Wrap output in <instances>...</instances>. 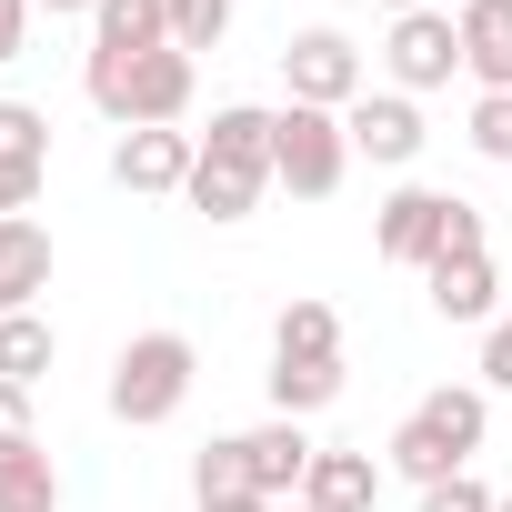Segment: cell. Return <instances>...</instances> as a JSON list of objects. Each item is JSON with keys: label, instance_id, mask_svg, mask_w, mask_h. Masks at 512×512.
<instances>
[{"label": "cell", "instance_id": "cell-1", "mask_svg": "<svg viewBox=\"0 0 512 512\" xmlns=\"http://www.w3.org/2000/svg\"><path fill=\"white\" fill-rule=\"evenodd\" d=\"M272 191V111H251V101H221L211 131H201V161H191V211L211 221H251Z\"/></svg>", "mask_w": 512, "mask_h": 512}, {"label": "cell", "instance_id": "cell-2", "mask_svg": "<svg viewBox=\"0 0 512 512\" xmlns=\"http://www.w3.org/2000/svg\"><path fill=\"white\" fill-rule=\"evenodd\" d=\"M482 432H492V402L472 392V382H442V392H422L412 412H402V432H392V472L402 482H452V472H472V452H482Z\"/></svg>", "mask_w": 512, "mask_h": 512}, {"label": "cell", "instance_id": "cell-3", "mask_svg": "<svg viewBox=\"0 0 512 512\" xmlns=\"http://www.w3.org/2000/svg\"><path fill=\"white\" fill-rule=\"evenodd\" d=\"M191 81H201V61H191V51L81 61V91H91V111H101V121H121V131H181V111H191Z\"/></svg>", "mask_w": 512, "mask_h": 512}, {"label": "cell", "instance_id": "cell-4", "mask_svg": "<svg viewBox=\"0 0 512 512\" xmlns=\"http://www.w3.org/2000/svg\"><path fill=\"white\" fill-rule=\"evenodd\" d=\"M372 251L402 262V272H432L442 251H482V211L452 201V191H432V181H402L382 201V221H372Z\"/></svg>", "mask_w": 512, "mask_h": 512}, {"label": "cell", "instance_id": "cell-5", "mask_svg": "<svg viewBox=\"0 0 512 512\" xmlns=\"http://www.w3.org/2000/svg\"><path fill=\"white\" fill-rule=\"evenodd\" d=\"M191 382H201L191 332H131V342H121V362H111V422L151 432V422H171V412L191 402Z\"/></svg>", "mask_w": 512, "mask_h": 512}, {"label": "cell", "instance_id": "cell-6", "mask_svg": "<svg viewBox=\"0 0 512 512\" xmlns=\"http://www.w3.org/2000/svg\"><path fill=\"white\" fill-rule=\"evenodd\" d=\"M342 171H352V131H342V111L282 101V111H272V181H282L292 201H332Z\"/></svg>", "mask_w": 512, "mask_h": 512}, {"label": "cell", "instance_id": "cell-7", "mask_svg": "<svg viewBox=\"0 0 512 512\" xmlns=\"http://www.w3.org/2000/svg\"><path fill=\"white\" fill-rule=\"evenodd\" d=\"M282 81H292V101H312V111H352V101L372 91L352 31H332V21H312V31L282 41Z\"/></svg>", "mask_w": 512, "mask_h": 512}, {"label": "cell", "instance_id": "cell-8", "mask_svg": "<svg viewBox=\"0 0 512 512\" xmlns=\"http://www.w3.org/2000/svg\"><path fill=\"white\" fill-rule=\"evenodd\" d=\"M382 71H392V91H442L452 71H462V21L452 11H402L392 21V41H382Z\"/></svg>", "mask_w": 512, "mask_h": 512}, {"label": "cell", "instance_id": "cell-9", "mask_svg": "<svg viewBox=\"0 0 512 512\" xmlns=\"http://www.w3.org/2000/svg\"><path fill=\"white\" fill-rule=\"evenodd\" d=\"M342 131H352V161H382V171H412L422 141H432L412 91H362V101L342 111Z\"/></svg>", "mask_w": 512, "mask_h": 512}, {"label": "cell", "instance_id": "cell-10", "mask_svg": "<svg viewBox=\"0 0 512 512\" xmlns=\"http://www.w3.org/2000/svg\"><path fill=\"white\" fill-rule=\"evenodd\" d=\"M191 161H201L191 131H121L111 141V181L121 191H151V201L161 191H191Z\"/></svg>", "mask_w": 512, "mask_h": 512}, {"label": "cell", "instance_id": "cell-11", "mask_svg": "<svg viewBox=\"0 0 512 512\" xmlns=\"http://www.w3.org/2000/svg\"><path fill=\"white\" fill-rule=\"evenodd\" d=\"M51 171V121L31 101H0V211H31Z\"/></svg>", "mask_w": 512, "mask_h": 512}, {"label": "cell", "instance_id": "cell-12", "mask_svg": "<svg viewBox=\"0 0 512 512\" xmlns=\"http://www.w3.org/2000/svg\"><path fill=\"white\" fill-rule=\"evenodd\" d=\"M241 452H251V492H262V502H302V472H312V452H322V442H312L302 422H282V412H272L262 432H241Z\"/></svg>", "mask_w": 512, "mask_h": 512}, {"label": "cell", "instance_id": "cell-13", "mask_svg": "<svg viewBox=\"0 0 512 512\" xmlns=\"http://www.w3.org/2000/svg\"><path fill=\"white\" fill-rule=\"evenodd\" d=\"M41 292H51V231L31 211H11V221H0V322L31 312Z\"/></svg>", "mask_w": 512, "mask_h": 512}, {"label": "cell", "instance_id": "cell-14", "mask_svg": "<svg viewBox=\"0 0 512 512\" xmlns=\"http://www.w3.org/2000/svg\"><path fill=\"white\" fill-rule=\"evenodd\" d=\"M422 292H432V312H442V322H492L502 272H492V251H442V262L422 272Z\"/></svg>", "mask_w": 512, "mask_h": 512}, {"label": "cell", "instance_id": "cell-15", "mask_svg": "<svg viewBox=\"0 0 512 512\" xmlns=\"http://www.w3.org/2000/svg\"><path fill=\"white\" fill-rule=\"evenodd\" d=\"M141 51H171V0H101L91 61H141Z\"/></svg>", "mask_w": 512, "mask_h": 512}, {"label": "cell", "instance_id": "cell-16", "mask_svg": "<svg viewBox=\"0 0 512 512\" xmlns=\"http://www.w3.org/2000/svg\"><path fill=\"white\" fill-rule=\"evenodd\" d=\"M462 71L482 91H512V0H462Z\"/></svg>", "mask_w": 512, "mask_h": 512}, {"label": "cell", "instance_id": "cell-17", "mask_svg": "<svg viewBox=\"0 0 512 512\" xmlns=\"http://www.w3.org/2000/svg\"><path fill=\"white\" fill-rule=\"evenodd\" d=\"M302 502H312V512H372V502H382V462H372V452H312Z\"/></svg>", "mask_w": 512, "mask_h": 512}, {"label": "cell", "instance_id": "cell-18", "mask_svg": "<svg viewBox=\"0 0 512 512\" xmlns=\"http://www.w3.org/2000/svg\"><path fill=\"white\" fill-rule=\"evenodd\" d=\"M272 362H342V312H332V302H282Z\"/></svg>", "mask_w": 512, "mask_h": 512}, {"label": "cell", "instance_id": "cell-19", "mask_svg": "<svg viewBox=\"0 0 512 512\" xmlns=\"http://www.w3.org/2000/svg\"><path fill=\"white\" fill-rule=\"evenodd\" d=\"M0 512H61V462L41 442L0 452Z\"/></svg>", "mask_w": 512, "mask_h": 512}, {"label": "cell", "instance_id": "cell-20", "mask_svg": "<svg viewBox=\"0 0 512 512\" xmlns=\"http://www.w3.org/2000/svg\"><path fill=\"white\" fill-rule=\"evenodd\" d=\"M322 402H342V362H272V412L312 422Z\"/></svg>", "mask_w": 512, "mask_h": 512}, {"label": "cell", "instance_id": "cell-21", "mask_svg": "<svg viewBox=\"0 0 512 512\" xmlns=\"http://www.w3.org/2000/svg\"><path fill=\"white\" fill-rule=\"evenodd\" d=\"M51 352H61V332H51L41 312H11V322H0V382H21V392H31V382L51 372Z\"/></svg>", "mask_w": 512, "mask_h": 512}, {"label": "cell", "instance_id": "cell-22", "mask_svg": "<svg viewBox=\"0 0 512 512\" xmlns=\"http://www.w3.org/2000/svg\"><path fill=\"white\" fill-rule=\"evenodd\" d=\"M231 492H251V452H241V432H221V442L191 452V502H231Z\"/></svg>", "mask_w": 512, "mask_h": 512}, {"label": "cell", "instance_id": "cell-23", "mask_svg": "<svg viewBox=\"0 0 512 512\" xmlns=\"http://www.w3.org/2000/svg\"><path fill=\"white\" fill-rule=\"evenodd\" d=\"M221 31H231V0H171V51H221Z\"/></svg>", "mask_w": 512, "mask_h": 512}, {"label": "cell", "instance_id": "cell-24", "mask_svg": "<svg viewBox=\"0 0 512 512\" xmlns=\"http://www.w3.org/2000/svg\"><path fill=\"white\" fill-rule=\"evenodd\" d=\"M472 151L482 161H512V91H482L472 101Z\"/></svg>", "mask_w": 512, "mask_h": 512}, {"label": "cell", "instance_id": "cell-25", "mask_svg": "<svg viewBox=\"0 0 512 512\" xmlns=\"http://www.w3.org/2000/svg\"><path fill=\"white\" fill-rule=\"evenodd\" d=\"M422 512H502V492H482V472H452L422 492Z\"/></svg>", "mask_w": 512, "mask_h": 512}, {"label": "cell", "instance_id": "cell-26", "mask_svg": "<svg viewBox=\"0 0 512 512\" xmlns=\"http://www.w3.org/2000/svg\"><path fill=\"white\" fill-rule=\"evenodd\" d=\"M21 442H41V432H31V392L0 382V452H21Z\"/></svg>", "mask_w": 512, "mask_h": 512}, {"label": "cell", "instance_id": "cell-27", "mask_svg": "<svg viewBox=\"0 0 512 512\" xmlns=\"http://www.w3.org/2000/svg\"><path fill=\"white\" fill-rule=\"evenodd\" d=\"M482 382H492V392H512V322H492V332H482Z\"/></svg>", "mask_w": 512, "mask_h": 512}, {"label": "cell", "instance_id": "cell-28", "mask_svg": "<svg viewBox=\"0 0 512 512\" xmlns=\"http://www.w3.org/2000/svg\"><path fill=\"white\" fill-rule=\"evenodd\" d=\"M31 51V0H0V61Z\"/></svg>", "mask_w": 512, "mask_h": 512}, {"label": "cell", "instance_id": "cell-29", "mask_svg": "<svg viewBox=\"0 0 512 512\" xmlns=\"http://www.w3.org/2000/svg\"><path fill=\"white\" fill-rule=\"evenodd\" d=\"M31 11H51V21H71V11H81V21H91V11H101V0H31Z\"/></svg>", "mask_w": 512, "mask_h": 512}, {"label": "cell", "instance_id": "cell-30", "mask_svg": "<svg viewBox=\"0 0 512 512\" xmlns=\"http://www.w3.org/2000/svg\"><path fill=\"white\" fill-rule=\"evenodd\" d=\"M201 512H272L262 492H231V502H201Z\"/></svg>", "mask_w": 512, "mask_h": 512}, {"label": "cell", "instance_id": "cell-31", "mask_svg": "<svg viewBox=\"0 0 512 512\" xmlns=\"http://www.w3.org/2000/svg\"><path fill=\"white\" fill-rule=\"evenodd\" d=\"M382 11H392V21H402V11H432V0H382Z\"/></svg>", "mask_w": 512, "mask_h": 512}, {"label": "cell", "instance_id": "cell-32", "mask_svg": "<svg viewBox=\"0 0 512 512\" xmlns=\"http://www.w3.org/2000/svg\"><path fill=\"white\" fill-rule=\"evenodd\" d=\"M272 512H312V502H272Z\"/></svg>", "mask_w": 512, "mask_h": 512}, {"label": "cell", "instance_id": "cell-33", "mask_svg": "<svg viewBox=\"0 0 512 512\" xmlns=\"http://www.w3.org/2000/svg\"><path fill=\"white\" fill-rule=\"evenodd\" d=\"M502 512H512V492H502Z\"/></svg>", "mask_w": 512, "mask_h": 512}, {"label": "cell", "instance_id": "cell-34", "mask_svg": "<svg viewBox=\"0 0 512 512\" xmlns=\"http://www.w3.org/2000/svg\"><path fill=\"white\" fill-rule=\"evenodd\" d=\"M0 221H11V211H0Z\"/></svg>", "mask_w": 512, "mask_h": 512}]
</instances>
